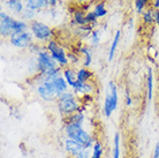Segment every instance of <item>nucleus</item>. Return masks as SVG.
Here are the masks:
<instances>
[{
    "instance_id": "f03ea898",
    "label": "nucleus",
    "mask_w": 159,
    "mask_h": 158,
    "mask_svg": "<svg viewBox=\"0 0 159 158\" xmlns=\"http://www.w3.org/2000/svg\"><path fill=\"white\" fill-rule=\"evenodd\" d=\"M57 106L60 114L64 118H67L77 112L82 105L80 103V99L76 97L73 91H66L65 94L57 98Z\"/></svg>"
},
{
    "instance_id": "2f4dec72",
    "label": "nucleus",
    "mask_w": 159,
    "mask_h": 158,
    "mask_svg": "<svg viewBox=\"0 0 159 158\" xmlns=\"http://www.w3.org/2000/svg\"><path fill=\"white\" fill-rule=\"evenodd\" d=\"M57 1H58V0H46L48 7H54L57 5Z\"/></svg>"
},
{
    "instance_id": "39448f33",
    "label": "nucleus",
    "mask_w": 159,
    "mask_h": 158,
    "mask_svg": "<svg viewBox=\"0 0 159 158\" xmlns=\"http://www.w3.org/2000/svg\"><path fill=\"white\" fill-rule=\"evenodd\" d=\"M29 30L37 42H50L53 36V30L42 21L34 20L29 24Z\"/></svg>"
},
{
    "instance_id": "cd10ccee",
    "label": "nucleus",
    "mask_w": 159,
    "mask_h": 158,
    "mask_svg": "<svg viewBox=\"0 0 159 158\" xmlns=\"http://www.w3.org/2000/svg\"><path fill=\"white\" fill-rule=\"evenodd\" d=\"M125 103H126L127 106H130L131 104H133V99H131L130 94L128 91H126V95H125Z\"/></svg>"
},
{
    "instance_id": "5701e85b",
    "label": "nucleus",
    "mask_w": 159,
    "mask_h": 158,
    "mask_svg": "<svg viewBox=\"0 0 159 158\" xmlns=\"http://www.w3.org/2000/svg\"><path fill=\"white\" fill-rule=\"evenodd\" d=\"M35 16H36V12L35 11H31V9H28V8H25L23 11V13L21 14V20H24V21H30L32 22L34 19H35Z\"/></svg>"
},
{
    "instance_id": "4468645a",
    "label": "nucleus",
    "mask_w": 159,
    "mask_h": 158,
    "mask_svg": "<svg viewBox=\"0 0 159 158\" xmlns=\"http://www.w3.org/2000/svg\"><path fill=\"white\" fill-rule=\"evenodd\" d=\"M120 37H121V31L118 30V31L116 32L114 37H113L111 48H110V51H108V60H110V61H112L113 58H114V54H116V49H118V44H119Z\"/></svg>"
},
{
    "instance_id": "412c9836",
    "label": "nucleus",
    "mask_w": 159,
    "mask_h": 158,
    "mask_svg": "<svg viewBox=\"0 0 159 158\" xmlns=\"http://www.w3.org/2000/svg\"><path fill=\"white\" fill-rule=\"evenodd\" d=\"M28 23L24 20H16L15 24H14V32H21V31H25L28 30Z\"/></svg>"
},
{
    "instance_id": "bb28decb",
    "label": "nucleus",
    "mask_w": 159,
    "mask_h": 158,
    "mask_svg": "<svg viewBox=\"0 0 159 158\" xmlns=\"http://www.w3.org/2000/svg\"><path fill=\"white\" fill-rule=\"evenodd\" d=\"M79 53H76V52H69L68 53V59H69V63H72V65H77L80 63V57H79Z\"/></svg>"
},
{
    "instance_id": "dca6fc26",
    "label": "nucleus",
    "mask_w": 159,
    "mask_h": 158,
    "mask_svg": "<svg viewBox=\"0 0 159 158\" xmlns=\"http://www.w3.org/2000/svg\"><path fill=\"white\" fill-rule=\"evenodd\" d=\"M153 12H155V8H148L143 12L142 14V20L145 24L148 26H151V24L155 23V16H153Z\"/></svg>"
},
{
    "instance_id": "7ed1b4c3",
    "label": "nucleus",
    "mask_w": 159,
    "mask_h": 158,
    "mask_svg": "<svg viewBox=\"0 0 159 158\" xmlns=\"http://www.w3.org/2000/svg\"><path fill=\"white\" fill-rule=\"evenodd\" d=\"M60 67L59 65L54 61L50 54V52L46 50V48H42L39 52L36 54V71L38 75H45L48 72L53 71L56 68Z\"/></svg>"
},
{
    "instance_id": "aec40b11",
    "label": "nucleus",
    "mask_w": 159,
    "mask_h": 158,
    "mask_svg": "<svg viewBox=\"0 0 159 158\" xmlns=\"http://www.w3.org/2000/svg\"><path fill=\"white\" fill-rule=\"evenodd\" d=\"M93 12L96 13V15L98 16V19H102V17H105V16H106L107 9L105 7V4H104V2H99V4L95 5Z\"/></svg>"
},
{
    "instance_id": "473e14b6",
    "label": "nucleus",
    "mask_w": 159,
    "mask_h": 158,
    "mask_svg": "<svg viewBox=\"0 0 159 158\" xmlns=\"http://www.w3.org/2000/svg\"><path fill=\"white\" fill-rule=\"evenodd\" d=\"M152 7L155 9H159V0H153L152 1Z\"/></svg>"
},
{
    "instance_id": "b1692460",
    "label": "nucleus",
    "mask_w": 159,
    "mask_h": 158,
    "mask_svg": "<svg viewBox=\"0 0 159 158\" xmlns=\"http://www.w3.org/2000/svg\"><path fill=\"white\" fill-rule=\"evenodd\" d=\"M91 63H92V54H91V51H89L82 55V67L89 68Z\"/></svg>"
},
{
    "instance_id": "20e7f679",
    "label": "nucleus",
    "mask_w": 159,
    "mask_h": 158,
    "mask_svg": "<svg viewBox=\"0 0 159 158\" xmlns=\"http://www.w3.org/2000/svg\"><path fill=\"white\" fill-rule=\"evenodd\" d=\"M118 102H119V97H118L116 84L113 81H110L103 105V112L105 117H107V118L111 117L112 113L118 109Z\"/></svg>"
},
{
    "instance_id": "ddd939ff",
    "label": "nucleus",
    "mask_w": 159,
    "mask_h": 158,
    "mask_svg": "<svg viewBox=\"0 0 159 158\" xmlns=\"http://www.w3.org/2000/svg\"><path fill=\"white\" fill-rule=\"evenodd\" d=\"M92 77H93V73L89 68L81 67L77 69V80L80 82H89Z\"/></svg>"
},
{
    "instance_id": "423d86ee",
    "label": "nucleus",
    "mask_w": 159,
    "mask_h": 158,
    "mask_svg": "<svg viewBox=\"0 0 159 158\" xmlns=\"http://www.w3.org/2000/svg\"><path fill=\"white\" fill-rule=\"evenodd\" d=\"M46 50L50 52V54L52 55V58L54 59L58 65L61 68H66L69 65V59H68V54L65 52L62 46L60 45L56 40H50L46 44Z\"/></svg>"
},
{
    "instance_id": "f3484780",
    "label": "nucleus",
    "mask_w": 159,
    "mask_h": 158,
    "mask_svg": "<svg viewBox=\"0 0 159 158\" xmlns=\"http://www.w3.org/2000/svg\"><path fill=\"white\" fill-rule=\"evenodd\" d=\"M147 87H148V100L150 102L152 98V92H153V74H152V69L149 68L148 69V79H147Z\"/></svg>"
},
{
    "instance_id": "f257e3e1",
    "label": "nucleus",
    "mask_w": 159,
    "mask_h": 158,
    "mask_svg": "<svg viewBox=\"0 0 159 158\" xmlns=\"http://www.w3.org/2000/svg\"><path fill=\"white\" fill-rule=\"evenodd\" d=\"M65 135L68 138L75 140L77 142H80L82 146H84V149H92V146H95L96 140L95 137H92L90 133L88 131H85L83 128V126L81 125H76V123H65L64 127Z\"/></svg>"
},
{
    "instance_id": "6ab92c4d",
    "label": "nucleus",
    "mask_w": 159,
    "mask_h": 158,
    "mask_svg": "<svg viewBox=\"0 0 159 158\" xmlns=\"http://www.w3.org/2000/svg\"><path fill=\"white\" fill-rule=\"evenodd\" d=\"M112 158H120V134L119 133H116V135H114Z\"/></svg>"
},
{
    "instance_id": "393cba45",
    "label": "nucleus",
    "mask_w": 159,
    "mask_h": 158,
    "mask_svg": "<svg viewBox=\"0 0 159 158\" xmlns=\"http://www.w3.org/2000/svg\"><path fill=\"white\" fill-rule=\"evenodd\" d=\"M100 38H99V31L98 30H93L90 35V44L92 48H96L99 45Z\"/></svg>"
},
{
    "instance_id": "4be33fe9",
    "label": "nucleus",
    "mask_w": 159,
    "mask_h": 158,
    "mask_svg": "<svg viewBox=\"0 0 159 158\" xmlns=\"http://www.w3.org/2000/svg\"><path fill=\"white\" fill-rule=\"evenodd\" d=\"M97 21H98V16L96 15V13L93 11H90L85 14V22L87 24H90L92 27H95L97 24Z\"/></svg>"
},
{
    "instance_id": "2eb2a0df",
    "label": "nucleus",
    "mask_w": 159,
    "mask_h": 158,
    "mask_svg": "<svg viewBox=\"0 0 159 158\" xmlns=\"http://www.w3.org/2000/svg\"><path fill=\"white\" fill-rule=\"evenodd\" d=\"M85 14L87 13L82 12V11H80V9H76L74 14H73V23L76 24L77 27L80 26H85L87 22H85Z\"/></svg>"
},
{
    "instance_id": "c85d7f7f",
    "label": "nucleus",
    "mask_w": 159,
    "mask_h": 158,
    "mask_svg": "<svg viewBox=\"0 0 159 158\" xmlns=\"http://www.w3.org/2000/svg\"><path fill=\"white\" fill-rule=\"evenodd\" d=\"M152 158H159V142L156 143L155 150H153V155H152Z\"/></svg>"
},
{
    "instance_id": "9d476101",
    "label": "nucleus",
    "mask_w": 159,
    "mask_h": 158,
    "mask_svg": "<svg viewBox=\"0 0 159 158\" xmlns=\"http://www.w3.org/2000/svg\"><path fill=\"white\" fill-rule=\"evenodd\" d=\"M6 7L16 15H21L25 9L23 0H6Z\"/></svg>"
},
{
    "instance_id": "6e6552de",
    "label": "nucleus",
    "mask_w": 159,
    "mask_h": 158,
    "mask_svg": "<svg viewBox=\"0 0 159 158\" xmlns=\"http://www.w3.org/2000/svg\"><path fill=\"white\" fill-rule=\"evenodd\" d=\"M16 19L12 17L5 11L0 12V35L1 37H11L14 34V24Z\"/></svg>"
},
{
    "instance_id": "72a5a7b5",
    "label": "nucleus",
    "mask_w": 159,
    "mask_h": 158,
    "mask_svg": "<svg viewBox=\"0 0 159 158\" xmlns=\"http://www.w3.org/2000/svg\"><path fill=\"white\" fill-rule=\"evenodd\" d=\"M81 1H83V0H81Z\"/></svg>"
},
{
    "instance_id": "a878e982",
    "label": "nucleus",
    "mask_w": 159,
    "mask_h": 158,
    "mask_svg": "<svg viewBox=\"0 0 159 158\" xmlns=\"http://www.w3.org/2000/svg\"><path fill=\"white\" fill-rule=\"evenodd\" d=\"M148 1H149V0H135L136 12L139 13V14H143L144 8H145V6H147Z\"/></svg>"
},
{
    "instance_id": "7c9ffc66",
    "label": "nucleus",
    "mask_w": 159,
    "mask_h": 158,
    "mask_svg": "<svg viewBox=\"0 0 159 158\" xmlns=\"http://www.w3.org/2000/svg\"><path fill=\"white\" fill-rule=\"evenodd\" d=\"M153 16H155V23H157V26L159 27V9H155Z\"/></svg>"
},
{
    "instance_id": "c756f323",
    "label": "nucleus",
    "mask_w": 159,
    "mask_h": 158,
    "mask_svg": "<svg viewBox=\"0 0 159 158\" xmlns=\"http://www.w3.org/2000/svg\"><path fill=\"white\" fill-rule=\"evenodd\" d=\"M75 158H90V157H89V152H88V150H83L79 156H76Z\"/></svg>"
},
{
    "instance_id": "a211bd4d",
    "label": "nucleus",
    "mask_w": 159,
    "mask_h": 158,
    "mask_svg": "<svg viewBox=\"0 0 159 158\" xmlns=\"http://www.w3.org/2000/svg\"><path fill=\"white\" fill-rule=\"evenodd\" d=\"M103 152H104L103 144H102L99 141H96L95 146H92V151H91L90 158H103Z\"/></svg>"
},
{
    "instance_id": "1a4fd4ad",
    "label": "nucleus",
    "mask_w": 159,
    "mask_h": 158,
    "mask_svg": "<svg viewBox=\"0 0 159 158\" xmlns=\"http://www.w3.org/2000/svg\"><path fill=\"white\" fill-rule=\"evenodd\" d=\"M64 149H65V151H66L68 155H70L73 158H75L76 156H79L82 151L85 150L84 146L80 142H77L75 140H72V138H68V137L64 141Z\"/></svg>"
},
{
    "instance_id": "f8f14e48",
    "label": "nucleus",
    "mask_w": 159,
    "mask_h": 158,
    "mask_svg": "<svg viewBox=\"0 0 159 158\" xmlns=\"http://www.w3.org/2000/svg\"><path fill=\"white\" fill-rule=\"evenodd\" d=\"M24 5H25V8L35 12H39L40 9L48 7L46 0H24Z\"/></svg>"
},
{
    "instance_id": "9b49d317",
    "label": "nucleus",
    "mask_w": 159,
    "mask_h": 158,
    "mask_svg": "<svg viewBox=\"0 0 159 158\" xmlns=\"http://www.w3.org/2000/svg\"><path fill=\"white\" fill-rule=\"evenodd\" d=\"M62 76L67 81L68 86L70 88L74 87L75 83L77 82V71H75L74 68L69 67V66L62 69Z\"/></svg>"
},
{
    "instance_id": "0eeeda50",
    "label": "nucleus",
    "mask_w": 159,
    "mask_h": 158,
    "mask_svg": "<svg viewBox=\"0 0 159 158\" xmlns=\"http://www.w3.org/2000/svg\"><path fill=\"white\" fill-rule=\"evenodd\" d=\"M9 43L16 49H27L34 43V36H32L31 31H29V30L14 32L9 37Z\"/></svg>"
}]
</instances>
